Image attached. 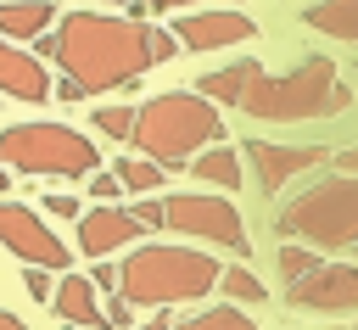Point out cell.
Returning a JSON list of instances; mask_svg holds the SVG:
<instances>
[{"mask_svg": "<svg viewBox=\"0 0 358 330\" xmlns=\"http://www.w3.org/2000/svg\"><path fill=\"white\" fill-rule=\"evenodd\" d=\"M50 62L84 95L129 89L151 67V56H145V22H134V17H101L95 6L62 11L56 34H50Z\"/></svg>", "mask_w": 358, "mask_h": 330, "instance_id": "obj_1", "label": "cell"}, {"mask_svg": "<svg viewBox=\"0 0 358 330\" xmlns=\"http://www.w3.org/2000/svg\"><path fill=\"white\" fill-rule=\"evenodd\" d=\"M224 145V117L213 101H201L196 89H162L151 101L134 106V129H129V151L168 168H185L190 151Z\"/></svg>", "mask_w": 358, "mask_h": 330, "instance_id": "obj_2", "label": "cell"}, {"mask_svg": "<svg viewBox=\"0 0 358 330\" xmlns=\"http://www.w3.org/2000/svg\"><path fill=\"white\" fill-rule=\"evenodd\" d=\"M218 285V257L173 241H145L117 263V296L129 308H173V302H201Z\"/></svg>", "mask_w": 358, "mask_h": 330, "instance_id": "obj_3", "label": "cell"}, {"mask_svg": "<svg viewBox=\"0 0 358 330\" xmlns=\"http://www.w3.org/2000/svg\"><path fill=\"white\" fill-rule=\"evenodd\" d=\"M246 117L257 123H308V117H336L352 106V89L336 78V62L324 56H308L302 67L291 73H252V84L241 89L235 101Z\"/></svg>", "mask_w": 358, "mask_h": 330, "instance_id": "obj_4", "label": "cell"}, {"mask_svg": "<svg viewBox=\"0 0 358 330\" xmlns=\"http://www.w3.org/2000/svg\"><path fill=\"white\" fill-rule=\"evenodd\" d=\"M280 235L308 252H358V173H324L280 207Z\"/></svg>", "mask_w": 358, "mask_h": 330, "instance_id": "obj_5", "label": "cell"}, {"mask_svg": "<svg viewBox=\"0 0 358 330\" xmlns=\"http://www.w3.org/2000/svg\"><path fill=\"white\" fill-rule=\"evenodd\" d=\"M0 168L50 173V179H90L101 168V151L90 134H78L67 123H11V129H0Z\"/></svg>", "mask_w": 358, "mask_h": 330, "instance_id": "obj_6", "label": "cell"}, {"mask_svg": "<svg viewBox=\"0 0 358 330\" xmlns=\"http://www.w3.org/2000/svg\"><path fill=\"white\" fill-rule=\"evenodd\" d=\"M157 207H162V229H173L185 241H207V246H229V252L252 246L229 196H162Z\"/></svg>", "mask_w": 358, "mask_h": 330, "instance_id": "obj_7", "label": "cell"}, {"mask_svg": "<svg viewBox=\"0 0 358 330\" xmlns=\"http://www.w3.org/2000/svg\"><path fill=\"white\" fill-rule=\"evenodd\" d=\"M0 246L11 257H22L28 268H50V274H67V263H73V252L39 224V213H28L22 201H6V196H0Z\"/></svg>", "mask_w": 358, "mask_h": 330, "instance_id": "obj_8", "label": "cell"}, {"mask_svg": "<svg viewBox=\"0 0 358 330\" xmlns=\"http://www.w3.org/2000/svg\"><path fill=\"white\" fill-rule=\"evenodd\" d=\"M285 296L308 313H358V263H313L285 285Z\"/></svg>", "mask_w": 358, "mask_h": 330, "instance_id": "obj_9", "label": "cell"}, {"mask_svg": "<svg viewBox=\"0 0 358 330\" xmlns=\"http://www.w3.org/2000/svg\"><path fill=\"white\" fill-rule=\"evenodd\" d=\"M252 34H257V22L235 6H201V11L173 17V39L185 50H224V45H246Z\"/></svg>", "mask_w": 358, "mask_h": 330, "instance_id": "obj_10", "label": "cell"}, {"mask_svg": "<svg viewBox=\"0 0 358 330\" xmlns=\"http://www.w3.org/2000/svg\"><path fill=\"white\" fill-rule=\"evenodd\" d=\"M241 151H246V162H252V179H257L268 196L285 190L291 179H302V173H313V168L330 162L324 145H274V140H246Z\"/></svg>", "mask_w": 358, "mask_h": 330, "instance_id": "obj_11", "label": "cell"}, {"mask_svg": "<svg viewBox=\"0 0 358 330\" xmlns=\"http://www.w3.org/2000/svg\"><path fill=\"white\" fill-rule=\"evenodd\" d=\"M140 235H145V229L129 218V207H90V213H78V252H84L90 263L134 246Z\"/></svg>", "mask_w": 358, "mask_h": 330, "instance_id": "obj_12", "label": "cell"}, {"mask_svg": "<svg viewBox=\"0 0 358 330\" xmlns=\"http://www.w3.org/2000/svg\"><path fill=\"white\" fill-rule=\"evenodd\" d=\"M0 95H17V101H50V73L39 56H28L22 45L0 39Z\"/></svg>", "mask_w": 358, "mask_h": 330, "instance_id": "obj_13", "label": "cell"}, {"mask_svg": "<svg viewBox=\"0 0 358 330\" xmlns=\"http://www.w3.org/2000/svg\"><path fill=\"white\" fill-rule=\"evenodd\" d=\"M50 308H56L67 324H78V330H84V324H95V330L106 324V319H101V291L90 285V274H62L56 291H50Z\"/></svg>", "mask_w": 358, "mask_h": 330, "instance_id": "obj_14", "label": "cell"}, {"mask_svg": "<svg viewBox=\"0 0 358 330\" xmlns=\"http://www.w3.org/2000/svg\"><path fill=\"white\" fill-rule=\"evenodd\" d=\"M62 11L50 6V0H0V39H39V34H50V22H56Z\"/></svg>", "mask_w": 358, "mask_h": 330, "instance_id": "obj_15", "label": "cell"}, {"mask_svg": "<svg viewBox=\"0 0 358 330\" xmlns=\"http://www.w3.org/2000/svg\"><path fill=\"white\" fill-rule=\"evenodd\" d=\"M302 22H308L313 34H330V39L358 45V0H313V6L302 11Z\"/></svg>", "mask_w": 358, "mask_h": 330, "instance_id": "obj_16", "label": "cell"}, {"mask_svg": "<svg viewBox=\"0 0 358 330\" xmlns=\"http://www.w3.org/2000/svg\"><path fill=\"white\" fill-rule=\"evenodd\" d=\"M252 73H263V67H257V62L218 67V73H207V78L196 84V95H201V101H213V106H235V101H241V89L252 84Z\"/></svg>", "mask_w": 358, "mask_h": 330, "instance_id": "obj_17", "label": "cell"}, {"mask_svg": "<svg viewBox=\"0 0 358 330\" xmlns=\"http://www.w3.org/2000/svg\"><path fill=\"white\" fill-rule=\"evenodd\" d=\"M190 173H196L201 185H218V190H235V185H241V157H235L229 145H207L201 157H190Z\"/></svg>", "mask_w": 358, "mask_h": 330, "instance_id": "obj_18", "label": "cell"}, {"mask_svg": "<svg viewBox=\"0 0 358 330\" xmlns=\"http://www.w3.org/2000/svg\"><path fill=\"white\" fill-rule=\"evenodd\" d=\"M112 179H117L123 190H134V196H151V190H162V179H168V173H162L157 162H145V157H134V151H129V157L112 168Z\"/></svg>", "mask_w": 358, "mask_h": 330, "instance_id": "obj_19", "label": "cell"}, {"mask_svg": "<svg viewBox=\"0 0 358 330\" xmlns=\"http://www.w3.org/2000/svg\"><path fill=\"white\" fill-rule=\"evenodd\" d=\"M213 291H224L229 302H263L268 296V285L252 274V268H218V285Z\"/></svg>", "mask_w": 358, "mask_h": 330, "instance_id": "obj_20", "label": "cell"}, {"mask_svg": "<svg viewBox=\"0 0 358 330\" xmlns=\"http://www.w3.org/2000/svg\"><path fill=\"white\" fill-rule=\"evenodd\" d=\"M173 330H257V324H252L241 308H229V302H224V308H207V313H196V319L173 324Z\"/></svg>", "mask_w": 358, "mask_h": 330, "instance_id": "obj_21", "label": "cell"}, {"mask_svg": "<svg viewBox=\"0 0 358 330\" xmlns=\"http://www.w3.org/2000/svg\"><path fill=\"white\" fill-rule=\"evenodd\" d=\"M95 129H101L106 140H129V129H134V106H101V112H95Z\"/></svg>", "mask_w": 358, "mask_h": 330, "instance_id": "obj_22", "label": "cell"}, {"mask_svg": "<svg viewBox=\"0 0 358 330\" xmlns=\"http://www.w3.org/2000/svg\"><path fill=\"white\" fill-rule=\"evenodd\" d=\"M313 263H319V252H308V246H285V252H280V274H285V285L302 280Z\"/></svg>", "mask_w": 358, "mask_h": 330, "instance_id": "obj_23", "label": "cell"}, {"mask_svg": "<svg viewBox=\"0 0 358 330\" xmlns=\"http://www.w3.org/2000/svg\"><path fill=\"white\" fill-rule=\"evenodd\" d=\"M145 56H151V67H157V62H173V56H179V39L162 34V28H145Z\"/></svg>", "mask_w": 358, "mask_h": 330, "instance_id": "obj_24", "label": "cell"}, {"mask_svg": "<svg viewBox=\"0 0 358 330\" xmlns=\"http://www.w3.org/2000/svg\"><path fill=\"white\" fill-rule=\"evenodd\" d=\"M90 196H101L95 207H112V196H123V185H117L112 173H101V168H95V173H90Z\"/></svg>", "mask_w": 358, "mask_h": 330, "instance_id": "obj_25", "label": "cell"}, {"mask_svg": "<svg viewBox=\"0 0 358 330\" xmlns=\"http://www.w3.org/2000/svg\"><path fill=\"white\" fill-rule=\"evenodd\" d=\"M129 218H134L140 229H157V224H162V207H157V196H140V201L129 207Z\"/></svg>", "mask_w": 358, "mask_h": 330, "instance_id": "obj_26", "label": "cell"}, {"mask_svg": "<svg viewBox=\"0 0 358 330\" xmlns=\"http://www.w3.org/2000/svg\"><path fill=\"white\" fill-rule=\"evenodd\" d=\"M22 285H28V296H34V302H50V291H56V285H50V268H28V274H22Z\"/></svg>", "mask_w": 358, "mask_h": 330, "instance_id": "obj_27", "label": "cell"}, {"mask_svg": "<svg viewBox=\"0 0 358 330\" xmlns=\"http://www.w3.org/2000/svg\"><path fill=\"white\" fill-rule=\"evenodd\" d=\"M101 319H106V324H117V330H129V324H134V308H129V302L112 291V302L101 308Z\"/></svg>", "mask_w": 358, "mask_h": 330, "instance_id": "obj_28", "label": "cell"}, {"mask_svg": "<svg viewBox=\"0 0 358 330\" xmlns=\"http://www.w3.org/2000/svg\"><path fill=\"white\" fill-rule=\"evenodd\" d=\"M90 285H95V291H117V263L95 257V274H90Z\"/></svg>", "mask_w": 358, "mask_h": 330, "instance_id": "obj_29", "label": "cell"}, {"mask_svg": "<svg viewBox=\"0 0 358 330\" xmlns=\"http://www.w3.org/2000/svg\"><path fill=\"white\" fill-rule=\"evenodd\" d=\"M50 213H62V218H78V196H39Z\"/></svg>", "mask_w": 358, "mask_h": 330, "instance_id": "obj_30", "label": "cell"}, {"mask_svg": "<svg viewBox=\"0 0 358 330\" xmlns=\"http://www.w3.org/2000/svg\"><path fill=\"white\" fill-rule=\"evenodd\" d=\"M185 6H213V0H140V11H185Z\"/></svg>", "mask_w": 358, "mask_h": 330, "instance_id": "obj_31", "label": "cell"}, {"mask_svg": "<svg viewBox=\"0 0 358 330\" xmlns=\"http://www.w3.org/2000/svg\"><path fill=\"white\" fill-rule=\"evenodd\" d=\"M50 95H56V101H67V106H73V101H84V89H78V84H73V78H62V84H56V89H50Z\"/></svg>", "mask_w": 358, "mask_h": 330, "instance_id": "obj_32", "label": "cell"}, {"mask_svg": "<svg viewBox=\"0 0 358 330\" xmlns=\"http://www.w3.org/2000/svg\"><path fill=\"white\" fill-rule=\"evenodd\" d=\"M330 162H336L341 173H358V145H352V151H330Z\"/></svg>", "mask_w": 358, "mask_h": 330, "instance_id": "obj_33", "label": "cell"}, {"mask_svg": "<svg viewBox=\"0 0 358 330\" xmlns=\"http://www.w3.org/2000/svg\"><path fill=\"white\" fill-rule=\"evenodd\" d=\"M129 330H173V319H168V313H162V308H157V313H151V319H145V324H129Z\"/></svg>", "mask_w": 358, "mask_h": 330, "instance_id": "obj_34", "label": "cell"}, {"mask_svg": "<svg viewBox=\"0 0 358 330\" xmlns=\"http://www.w3.org/2000/svg\"><path fill=\"white\" fill-rule=\"evenodd\" d=\"M0 330H28V324H22L17 313H6V308H0Z\"/></svg>", "mask_w": 358, "mask_h": 330, "instance_id": "obj_35", "label": "cell"}, {"mask_svg": "<svg viewBox=\"0 0 358 330\" xmlns=\"http://www.w3.org/2000/svg\"><path fill=\"white\" fill-rule=\"evenodd\" d=\"M0 196H11V179H6V168H0Z\"/></svg>", "mask_w": 358, "mask_h": 330, "instance_id": "obj_36", "label": "cell"}, {"mask_svg": "<svg viewBox=\"0 0 358 330\" xmlns=\"http://www.w3.org/2000/svg\"><path fill=\"white\" fill-rule=\"evenodd\" d=\"M84 6H95V0H84Z\"/></svg>", "mask_w": 358, "mask_h": 330, "instance_id": "obj_37", "label": "cell"}]
</instances>
